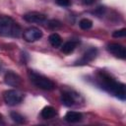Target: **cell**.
Here are the masks:
<instances>
[{
    "instance_id": "1",
    "label": "cell",
    "mask_w": 126,
    "mask_h": 126,
    "mask_svg": "<svg viewBox=\"0 0 126 126\" xmlns=\"http://www.w3.org/2000/svg\"><path fill=\"white\" fill-rule=\"evenodd\" d=\"M96 79H97V84L100 88H102L109 94H112L121 100H125L126 91H125V86L123 84L116 82L112 77L102 72L97 74Z\"/></svg>"
},
{
    "instance_id": "2",
    "label": "cell",
    "mask_w": 126,
    "mask_h": 126,
    "mask_svg": "<svg viewBox=\"0 0 126 126\" xmlns=\"http://www.w3.org/2000/svg\"><path fill=\"white\" fill-rule=\"evenodd\" d=\"M21 27L10 17L0 16V35L9 37H19Z\"/></svg>"
},
{
    "instance_id": "3",
    "label": "cell",
    "mask_w": 126,
    "mask_h": 126,
    "mask_svg": "<svg viewBox=\"0 0 126 126\" xmlns=\"http://www.w3.org/2000/svg\"><path fill=\"white\" fill-rule=\"evenodd\" d=\"M29 77L31 82L37 88L45 90V91H52L55 89V84L53 81H51L50 79H48L47 77L40 75L38 73H35L33 71H30L29 72Z\"/></svg>"
},
{
    "instance_id": "4",
    "label": "cell",
    "mask_w": 126,
    "mask_h": 126,
    "mask_svg": "<svg viewBox=\"0 0 126 126\" xmlns=\"http://www.w3.org/2000/svg\"><path fill=\"white\" fill-rule=\"evenodd\" d=\"M3 98L6 104L10 106H15L23 101L24 94L17 90H8L3 93Z\"/></svg>"
},
{
    "instance_id": "5",
    "label": "cell",
    "mask_w": 126,
    "mask_h": 126,
    "mask_svg": "<svg viewBox=\"0 0 126 126\" xmlns=\"http://www.w3.org/2000/svg\"><path fill=\"white\" fill-rule=\"evenodd\" d=\"M41 36H42V32L35 27L27 29L23 33L24 39L28 42H33V41L41 38Z\"/></svg>"
},
{
    "instance_id": "6",
    "label": "cell",
    "mask_w": 126,
    "mask_h": 126,
    "mask_svg": "<svg viewBox=\"0 0 126 126\" xmlns=\"http://www.w3.org/2000/svg\"><path fill=\"white\" fill-rule=\"evenodd\" d=\"M107 51L111 53L113 56L120 58V59H125L126 58V50L125 47L121 44L118 43H109L106 47Z\"/></svg>"
},
{
    "instance_id": "7",
    "label": "cell",
    "mask_w": 126,
    "mask_h": 126,
    "mask_svg": "<svg viewBox=\"0 0 126 126\" xmlns=\"http://www.w3.org/2000/svg\"><path fill=\"white\" fill-rule=\"evenodd\" d=\"M97 55V49L93 47V48H90L89 50H87L83 56L81 57V59H79L75 64L76 65H86V64H89L90 62H92Z\"/></svg>"
},
{
    "instance_id": "8",
    "label": "cell",
    "mask_w": 126,
    "mask_h": 126,
    "mask_svg": "<svg viewBox=\"0 0 126 126\" xmlns=\"http://www.w3.org/2000/svg\"><path fill=\"white\" fill-rule=\"evenodd\" d=\"M4 81H5V83L7 85H9L11 87H20L22 85L21 77L18 74L12 72V71L6 73V75L4 77Z\"/></svg>"
},
{
    "instance_id": "9",
    "label": "cell",
    "mask_w": 126,
    "mask_h": 126,
    "mask_svg": "<svg viewBox=\"0 0 126 126\" xmlns=\"http://www.w3.org/2000/svg\"><path fill=\"white\" fill-rule=\"evenodd\" d=\"M24 20L29 23H42L45 21V15L39 12H30L24 15Z\"/></svg>"
},
{
    "instance_id": "10",
    "label": "cell",
    "mask_w": 126,
    "mask_h": 126,
    "mask_svg": "<svg viewBox=\"0 0 126 126\" xmlns=\"http://www.w3.org/2000/svg\"><path fill=\"white\" fill-rule=\"evenodd\" d=\"M64 118L69 123H78V122H80L82 120L83 115H82V113L77 112V111H68L65 114Z\"/></svg>"
},
{
    "instance_id": "11",
    "label": "cell",
    "mask_w": 126,
    "mask_h": 126,
    "mask_svg": "<svg viewBox=\"0 0 126 126\" xmlns=\"http://www.w3.org/2000/svg\"><path fill=\"white\" fill-rule=\"evenodd\" d=\"M40 114H41V117L42 118H44V119H50V118H53L57 114V111H56V109L53 106L48 105V106H45V107L42 108Z\"/></svg>"
},
{
    "instance_id": "12",
    "label": "cell",
    "mask_w": 126,
    "mask_h": 126,
    "mask_svg": "<svg viewBox=\"0 0 126 126\" xmlns=\"http://www.w3.org/2000/svg\"><path fill=\"white\" fill-rule=\"evenodd\" d=\"M77 44L78 42L77 41H74V40H70V41H67L63 44L62 48H61V51L64 53V54H70L72 53L75 48L77 47Z\"/></svg>"
},
{
    "instance_id": "13",
    "label": "cell",
    "mask_w": 126,
    "mask_h": 126,
    "mask_svg": "<svg viewBox=\"0 0 126 126\" xmlns=\"http://www.w3.org/2000/svg\"><path fill=\"white\" fill-rule=\"evenodd\" d=\"M61 101L65 106H72L75 102V98L73 96V94H71L70 93H62L61 94Z\"/></svg>"
},
{
    "instance_id": "14",
    "label": "cell",
    "mask_w": 126,
    "mask_h": 126,
    "mask_svg": "<svg viewBox=\"0 0 126 126\" xmlns=\"http://www.w3.org/2000/svg\"><path fill=\"white\" fill-rule=\"evenodd\" d=\"M48 39H49V43H50L53 47H55V48L59 47V46L61 45V43H62L61 36H60L58 33H56V32H54V33L50 34Z\"/></svg>"
},
{
    "instance_id": "15",
    "label": "cell",
    "mask_w": 126,
    "mask_h": 126,
    "mask_svg": "<svg viewBox=\"0 0 126 126\" xmlns=\"http://www.w3.org/2000/svg\"><path fill=\"white\" fill-rule=\"evenodd\" d=\"M79 26L82 30L84 31H87V30H90L92 27H93V22L90 20V19H87V18H84L82 19L80 22H79Z\"/></svg>"
},
{
    "instance_id": "16",
    "label": "cell",
    "mask_w": 126,
    "mask_h": 126,
    "mask_svg": "<svg viewBox=\"0 0 126 126\" xmlns=\"http://www.w3.org/2000/svg\"><path fill=\"white\" fill-rule=\"evenodd\" d=\"M10 116H11L12 120H13V121H15L16 123L22 124V123H24V122H25V117H24L22 114H20L19 112L12 111V112L10 113Z\"/></svg>"
},
{
    "instance_id": "17",
    "label": "cell",
    "mask_w": 126,
    "mask_h": 126,
    "mask_svg": "<svg viewBox=\"0 0 126 126\" xmlns=\"http://www.w3.org/2000/svg\"><path fill=\"white\" fill-rule=\"evenodd\" d=\"M126 35V29H121V30H118V31H115L113 32L112 33V36L113 37H124Z\"/></svg>"
},
{
    "instance_id": "18",
    "label": "cell",
    "mask_w": 126,
    "mask_h": 126,
    "mask_svg": "<svg viewBox=\"0 0 126 126\" xmlns=\"http://www.w3.org/2000/svg\"><path fill=\"white\" fill-rule=\"evenodd\" d=\"M48 27L52 30H55V29H58L61 27V24L59 21H56V20H51L48 22Z\"/></svg>"
},
{
    "instance_id": "19",
    "label": "cell",
    "mask_w": 126,
    "mask_h": 126,
    "mask_svg": "<svg viewBox=\"0 0 126 126\" xmlns=\"http://www.w3.org/2000/svg\"><path fill=\"white\" fill-rule=\"evenodd\" d=\"M55 1H56V3H57L58 5L63 6V7H67V6H69L70 3H71V0H55Z\"/></svg>"
},
{
    "instance_id": "20",
    "label": "cell",
    "mask_w": 126,
    "mask_h": 126,
    "mask_svg": "<svg viewBox=\"0 0 126 126\" xmlns=\"http://www.w3.org/2000/svg\"><path fill=\"white\" fill-rule=\"evenodd\" d=\"M96 1H97V0H83L84 4H86V5H93V4H94Z\"/></svg>"
},
{
    "instance_id": "21",
    "label": "cell",
    "mask_w": 126,
    "mask_h": 126,
    "mask_svg": "<svg viewBox=\"0 0 126 126\" xmlns=\"http://www.w3.org/2000/svg\"><path fill=\"white\" fill-rule=\"evenodd\" d=\"M3 122V116H2V114L0 113V123H2Z\"/></svg>"
}]
</instances>
